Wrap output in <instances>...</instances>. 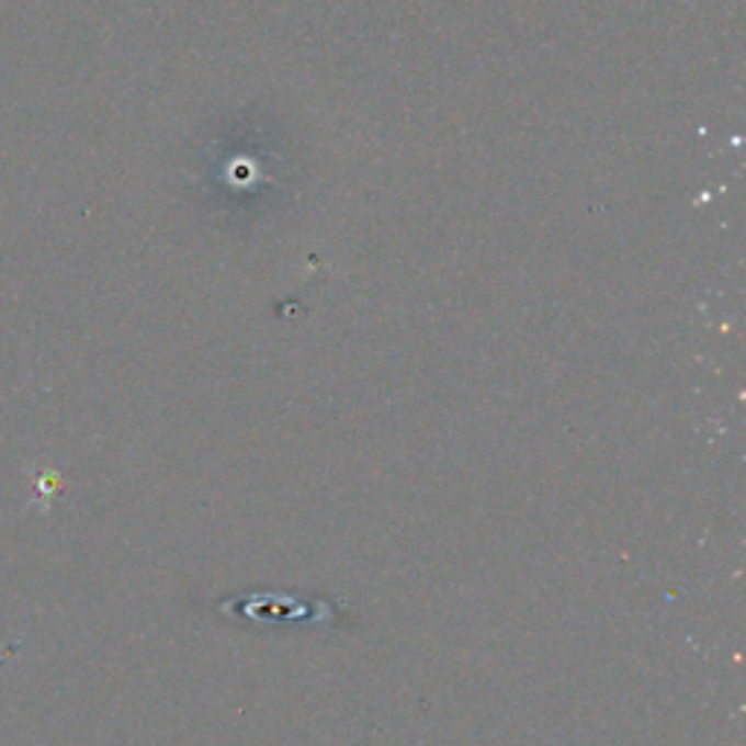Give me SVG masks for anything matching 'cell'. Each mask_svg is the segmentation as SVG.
<instances>
[{"label":"cell","mask_w":746,"mask_h":746,"mask_svg":"<svg viewBox=\"0 0 746 746\" xmlns=\"http://www.w3.org/2000/svg\"><path fill=\"white\" fill-rule=\"evenodd\" d=\"M56 484H59V475L53 473V470H47V473H42L38 478H35V487H38V496L44 499V508L50 505L47 499H50L53 493H56Z\"/></svg>","instance_id":"obj_1"}]
</instances>
